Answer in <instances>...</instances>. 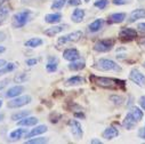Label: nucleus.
<instances>
[{"label":"nucleus","mask_w":145,"mask_h":144,"mask_svg":"<svg viewBox=\"0 0 145 144\" xmlns=\"http://www.w3.org/2000/svg\"><path fill=\"white\" fill-rule=\"evenodd\" d=\"M15 69H16V64H15V63H13V62L6 63L4 66L0 67V77L4 76V75L9 73V72H13Z\"/></svg>","instance_id":"obj_28"},{"label":"nucleus","mask_w":145,"mask_h":144,"mask_svg":"<svg viewBox=\"0 0 145 144\" xmlns=\"http://www.w3.org/2000/svg\"><path fill=\"white\" fill-rule=\"evenodd\" d=\"M6 63H7V62H6V60H4V58H0V67L4 66Z\"/></svg>","instance_id":"obj_47"},{"label":"nucleus","mask_w":145,"mask_h":144,"mask_svg":"<svg viewBox=\"0 0 145 144\" xmlns=\"http://www.w3.org/2000/svg\"><path fill=\"white\" fill-rule=\"evenodd\" d=\"M85 1H86V3H89V1H90V0H85Z\"/></svg>","instance_id":"obj_52"},{"label":"nucleus","mask_w":145,"mask_h":144,"mask_svg":"<svg viewBox=\"0 0 145 144\" xmlns=\"http://www.w3.org/2000/svg\"><path fill=\"white\" fill-rule=\"evenodd\" d=\"M84 18H85V10L81 8L74 9L71 15V20L73 23H81L84 21Z\"/></svg>","instance_id":"obj_21"},{"label":"nucleus","mask_w":145,"mask_h":144,"mask_svg":"<svg viewBox=\"0 0 145 144\" xmlns=\"http://www.w3.org/2000/svg\"><path fill=\"white\" fill-rule=\"evenodd\" d=\"M89 143L90 144H102V141L101 139H97V138H93V139H90Z\"/></svg>","instance_id":"obj_46"},{"label":"nucleus","mask_w":145,"mask_h":144,"mask_svg":"<svg viewBox=\"0 0 145 144\" xmlns=\"http://www.w3.org/2000/svg\"><path fill=\"white\" fill-rule=\"evenodd\" d=\"M102 136H103V138H105V139H107V141L113 139V138H116V137L119 136V129H117L114 126H110V127H107V128L103 132Z\"/></svg>","instance_id":"obj_13"},{"label":"nucleus","mask_w":145,"mask_h":144,"mask_svg":"<svg viewBox=\"0 0 145 144\" xmlns=\"http://www.w3.org/2000/svg\"><path fill=\"white\" fill-rule=\"evenodd\" d=\"M27 133H29V132H27L26 128L21 127V128H17V129H14L13 132H10L9 138H10L12 141H18V139H21V138H25L26 135H27Z\"/></svg>","instance_id":"obj_12"},{"label":"nucleus","mask_w":145,"mask_h":144,"mask_svg":"<svg viewBox=\"0 0 145 144\" xmlns=\"http://www.w3.org/2000/svg\"><path fill=\"white\" fill-rule=\"evenodd\" d=\"M138 103H139V105L142 106V109H143V110H145V95H143V96H140V97H139Z\"/></svg>","instance_id":"obj_41"},{"label":"nucleus","mask_w":145,"mask_h":144,"mask_svg":"<svg viewBox=\"0 0 145 144\" xmlns=\"http://www.w3.org/2000/svg\"><path fill=\"white\" fill-rule=\"evenodd\" d=\"M42 44H44V40L41 38H31L24 43V45L29 48H37V47H40Z\"/></svg>","instance_id":"obj_27"},{"label":"nucleus","mask_w":145,"mask_h":144,"mask_svg":"<svg viewBox=\"0 0 145 144\" xmlns=\"http://www.w3.org/2000/svg\"><path fill=\"white\" fill-rule=\"evenodd\" d=\"M94 69L98 71H114V72L121 71V66L117 62L110 58H99L94 64Z\"/></svg>","instance_id":"obj_2"},{"label":"nucleus","mask_w":145,"mask_h":144,"mask_svg":"<svg viewBox=\"0 0 145 144\" xmlns=\"http://www.w3.org/2000/svg\"><path fill=\"white\" fill-rule=\"evenodd\" d=\"M25 63H26L27 66H34V65L38 64V60L37 58H27L25 61Z\"/></svg>","instance_id":"obj_38"},{"label":"nucleus","mask_w":145,"mask_h":144,"mask_svg":"<svg viewBox=\"0 0 145 144\" xmlns=\"http://www.w3.org/2000/svg\"><path fill=\"white\" fill-rule=\"evenodd\" d=\"M38 121H39L38 118L27 116V117H25V118L18 120V121H17V125H18V126H22V127H31V126H35V125L38 124Z\"/></svg>","instance_id":"obj_17"},{"label":"nucleus","mask_w":145,"mask_h":144,"mask_svg":"<svg viewBox=\"0 0 145 144\" xmlns=\"http://www.w3.org/2000/svg\"><path fill=\"white\" fill-rule=\"evenodd\" d=\"M31 101H32V97L30 95H20V96L12 98L7 103V106L9 109H18V107L27 105L29 103H31Z\"/></svg>","instance_id":"obj_4"},{"label":"nucleus","mask_w":145,"mask_h":144,"mask_svg":"<svg viewBox=\"0 0 145 144\" xmlns=\"http://www.w3.org/2000/svg\"><path fill=\"white\" fill-rule=\"evenodd\" d=\"M3 106V99H0V107Z\"/></svg>","instance_id":"obj_51"},{"label":"nucleus","mask_w":145,"mask_h":144,"mask_svg":"<svg viewBox=\"0 0 145 144\" xmlns=\"http://www.w3.org/2000/svg\"><path fill=\"white\" fill-rule=\"evenodd\" d=\"M13 80H14L15 84H23V82H25V81L29 80V75L25 73V72H21V73L15 75V77H14Z\"/></svg>","instance_id":"obj_31"},{"label":"nucleus","mask_w":145,"mask_h":144,"mask_svg":"<svg viewBox=\"0 0 145 144\" xmlns=\"http://www.w3.org/2000/svg\"><path fill=\"white\" fill-rule=\"evenodd\" d=\"M131 3H133V0H112V4L116 6H122V5H127Z\"/></svg>","instance_id":"obj_37"},{"label":"nucleus","mask_w":145,"mask_h":144,"mask_svg":"<svg viewBox=\"0 0 145 144\" xmlns=\"http://www.w3.org/2000/svg\"><path fill=\"white\" fill-rule=\"evenodd\" d=\"M136 125H137V121H135L134 120V118L128 113L127 116H126V118L123 119V122H122V126L126 128V129H128V130H131V129H134L135 127H136Z\"/></svg>","instance_id":"obj_26"},{"label":"nucleus","mask_w":145,"mask_h":144,"mask_svg":"<svg viewBox=\"0 0 145 144\" xmlns=\"http://www.w3.org/2000/svg\"><path fill=\"white\" fill-rule=\"evenodd\" d=\"M6 1H7V0H0V7H1V6H3V5L6 3Z\"/></svg>","instance_id":"obj_50"},{"label":"nucleus","mask_w":145,"mask_h":144,"mask_svg":"<svg viewBox=\"0 0 145 144\" xmlns=\"http://www.w3.org/2000/svg\"><path fill=\"white\" fill-rule=\"evenodd\" d=\"M25 90V87L22 86V85H16V86H13L10 87L6 93H5V96L8 97V98H14L16 96H20L22 95V93H24Z\"/></svg>","instance_id":"obj_11"},{"label":"nucleus","mask_w":145,"mask_h":144,"mask_svg":"<svg viewBox=\"0 0 145 144\" xmlns=\"http://www.w3.org/2000/svg\"><path fill=\"white\" fill-rule=\"evenodd\" d=\"M30 115H31V111H29V110H22V111H18L16 113H13L10 118H12L13 121H18V120H21V119H23V118H25V117H27Z\"/></svg>","instance_id":"obj_29"},{"label":"nucleus","mask_w":145,"mask_h":144,"mask_svg":"<svg viewBox=\"0 0 145 144\" xmlns=\"http://www.w3.org/2000/svg\"><path fill=\"white\" fill-rule=\"evenodd\" d=\"M65 27H66V25H54V26H50V27L46 29L45 34L48 35V37H55L56 34L63 32Z\"/></svg>","instance_id":"obj_18"},{"label":"nucleus","mask_w":145,"mask_h":144,"mask_svg":"<svg viewBox=\"0 0 145 144\" xmlns=\"http://www.w3.org/2000/svg\"><path fill=\"white\" fill-rule=\"evenodd\" d=\"M69 128L70 132L76 139H81L84 136V130H82V126L78 120H70L69 121Z\"/></svg>","instance_id":"obj_7"},{"label":"nucleus","mask_w":145,"mask_h":144,"mask_svg":"<svg viewBox=\"0 0 145 144\" xmlns=\"http://www.w3.org/2000/svg\"><path fill=\"white\" fill-rule=\"evenodd\" d=\"M61 21H62L61 13H52V14H47L45 16V22L49 23V24H56V23H59Z\"/></svg>","instance_id":"obj_22"},{"label":"nucleus","mask_w":145,"mask_h":144,"mask_svg":"<svg viewBox=\"0 0 145 144\" xmlns=\"http://www.w3.org/2000/svg\"><path fill=\"white\" fill-rule=\"evenodd\" d=\"M6 38H7V34H6L4 31H0V43L5 41V40H6Z\"/></svg>","instance_id":"obj_45"},{"label":"nucleus","mask_w":145,"mask_h":144,"mask_svg":"<svg viewBox=\"0 0 145 144\" xmlns=\"http://www.w3.org/2000/svg\"><path fill=\"white\" fill-rule=\"evenodd\" d=\"M58 67V60L55 56H48L47 58V63H46V70L49 72V73H53V72H56Z\"/></svg>","instance_id":"obj_16"},{"label":"nucleus","mask_w":145,"mask_h":144,"mask_svg":"<svg viewBox=\"0 0 145 144\" xmlns=\"http://www.w3.org/2000/svg\"><path fill=\"white\" fill-rule=\"evenodd\" d=\"M129 79H130L134 84H136L137 86H139V87H142V88L145 87V76L142 73V72H140L138 69L134 67V69L130 70Z\"/></svg>","instance_id":"obj_8"},{"label":"nucleus","mask_w":145,"mask_h":144,"mask_svg":"<svg viewBox=\"0 0 145 144\" xmlns=\"http://www.w3.org/2000/svg\"><path fill=\"white\" fill-rule=\"evenodd\" d=\"M8 13H9V8L7 6H5V5H3L1 7H0V20L7 17Z\"/></svg>","instance_id":"obj_35"},{"label":"nucleus","mask_w":145,"mask_h":144,"mask_svg":"<svg viewBox=\"0 0 145 144\" xmlns=\"http://www.w3.org/2000/svg\"><path fill=\"white\" fill-rule=\"evenodd\" d=\"M108 5V0H96L94 3V6L98 9H105Z\"/></svg>","instance_id":"obj_33"},{"label":"nucleus","mask_w":145,"mask_h":144,"mask_svg":"<svg viewBox=\"0 0 145 144\" xmlns=\"http://www.w3.org/2000/svg\"><path fill=\"white\" fill-rule=\"evenodd\" d=\"M104 25V20L102 18H96L95 21H93L89 25H88V31L91 32V33H95V32H98L102 30Z\"/></svg>","instance_id":"obj_19"},{"label":"nucleus","mask_w":145,"mask_h":144,"mask_svg":"<svg viewBox=\"0 0 145 144\" xmlns=\"http://www.w3.org/2000/svg\"><path fill=\"white\" fill-rule=\"evenodd\" d=\"M8 82H9V79H3V80H0V92H1L5 87H7Z\"/></svg>","instance_id":"obj_40"},{"label":"nucleus","mask_w":145,"mask_h":144,"mask_svg":"<svg viewBox=\"0 0 145 144\" xmlns=\"http://www.w3.org/2000/svg\"><path fill=\"white\" fill-rule=\"evenodd\" d=\"M138 136H139V138L145 139V127L138 129Z\"/></svg>","instance_id":"obj_42"},{"label":"nucleus","mask_w":145,"mask_h":144,"mask_svg":"<svg viewBox=\"0 0 145 144\" xmlns=\"http://www.w3.org/2000/svg\"><path fill=\"white\" fill-rule=\"evenodd\" d=\"M138 45H139V47H140L143 50H145V37H143V38H140V39L138 40Z\"/></svg>","instance_id":"obj_43"},{"label":"nucleus","mask_w":145,"mask_h":144,"mask_svg":"<svg viewBox=\"0 0 145 144\" xmlns=\"http://www.w3.org/2000/svg\"><path fill=\"white\" fill-rule=\"evenodd\" d=\"M26 144H45V143H48V138L47 137H31L30 139H26L25 141Z\"/></svg>","instance_id":"obj_30"},{"label":"nucleus","mask_w":145,"mask_h":144,"mask_svg":"<svg viewBox=\"0 0 145 144\" xmlns=\"http://www.w3.org/2000/svg\"><path fill=\"white\" fill-rule=\"evenodd\" d=\"M47 130H48V128H47V126H46V125H39V126H35V127H33V128L27 133V135H26V137H25V138H31V137H34V136L41 135V134L46 133Z\"/></svg>","instance_id":"obj_15"},{"label":"nucleus","mask_w":145,"mask_h":144,"mask_svg":"<svg viewBox=\"0 0 145 144\" xmlns=\"http://www.w3.org/2000/svg\"><path fill=\"white\" fill-rule=\"evenodd\" d=\"M85 66H86V63H85V61H81V60L72 61L67 65L69 70H71V71H80V70L85 69Z\"/></svg>","instance_id":"obj_23"},{"label":"nucleus","mask_w":145,"mask_h":144,"mask_svg":"<svg viewBox=\"0 0 145 144\" xmlns=\"http://www.w3.org/2000/svg\"><path fill=\"white\" fill-rule=\"evenodd\" d=\"M67 3V0H54L53 4H52V9L54 10H59L64 7V5Z\"/></svg>","instance_id":"obj_32"},{"label":"nucleus","mask_w":145,"mask_h":144,"mask_svg":"<svg viewBox=\"0 0 145 144\" xmlns=\"http://www.w3.org/2000/svg\"><path fill=\"white\" fill-rule=\"evenodd\" d=\"M5 52H6V47L0 46V54H3V53H5Z\"/></svg>","instance_id":"obj_48"},{"label":"nucleus","mask_w":145,"mask_h":144,"mask_svg":"<svg viewBox=\"0 0 145 144\" xmlns=\"http://www.w3.org/2000/svg\"><path fill=\"white\" fill-rule=\"evenodd\" d=\"M133 118H134V120L135 121H137V122H139L142 119H143V111L139 109V107H137V106H133L131 109L129 110V112H128Z\"/></svg>","instance_id":"obj_25"},{"label":"nucleus","mask_w":145,"mask_h":144,"mask_svg":"<svg viewBox=\"0 0 145 144\" xmlns=\"http://www.w3.org/2000/svg\"><path fill=\"white\" fill-rule=\"evenodd\" d=\"M90 81H93L96 86L104 88V89H111L116 90L119 88L125 87V81L120 79L114 78H106V77H97V76H90Z\"/></svg>","instance_id":"obj_1"},{"label":"nucleus","mask_w":145,"mask_h":144,"mask_svg":"<svg viewBox=\"0 0 145 144\" xmlns=\"http://www.w3.org/2000/svg\"><path fill=\"white\" fill-rule=\"evenodd\" d=\"M82 84H85V79L82 77H80V76H73V77L69 78L65 81V85L69 86V87L70 86H80Z\"/></svg>","instance_id":"obj_24"},{"label":"nucleus","mask_w":145,"mask_h":144,"mask_svg":"<svg viewBox=\"0 0 145 144\" xmlns=\"http://www.w3.org/2000/svg\"><path fill=\"white\" fill-rule=\"evenodd\" d=\"M114 47V40L113 39H99L94 45V50L98 53H107Z\"/></svg>","instance_id":"obj_6"},{"label":"nucleus","mask_w":145,"mask_h":144,"mask_svg":"<svg viewBox=\"0 0 145 144\" xmlns=\"http://www.w3.org/2000/svg\"><path fill=\"white\" fill-rule=\"evenodd\" d=\"M67 4L70 6H73V7L80 6L81 5V0H67Z\"/></svg>","instance_id":"obj_39"},{"label":"nucleus","mask_w":145,"mask_h":144,"mask_svg":"<svg viewBox=\"0 0 145 144\" xmlns=\"http://www.w3.org/2000/svg\"><path fill=\"white\" fill-rule=\"evenodd\" d=\"M142 18H145V9L144 8H137V9H134L130 13L128 22L129 23H134L137 20H142Z\"/></svg>","instance_id":"obj_14"},{"label":"nucleus","mask_w":145,"mask_h":144,"mask_svg":"<svg viewBox=\"0 0 145 144\" xmlns=\"http://www.w3.org/2000/svg\"><path fill=\"white\" fill-rule=\"evenodd\" d=\"M127 17L126 13H113L108 16V22L113 23V24H118V23H122Z\"/></svg>","instance_id":"obj_20"},{"label":"nucleus","mask_w":145,"mask_h":144,"mask_svg":"<svg viewBox=\"0 0 145 144\" xmlns=\"http://www.w3.org/2000/svg\"><path fill=\"white\" fill-rule=\"evenodd\" d=\"M4 118H5V115H4V113H0V122L4 120Z\"/></svg>","instance_id":"obj_49"},{"label":"nucleus","mask_w":145,"mask_h":144,"mask_svg":"<svg viewBox=\"0 0 145 144\" xmlns=\"http://www.w3.org/2000/svg\"><path fill=\"white\" fill-rule=\"evenodd\" d=\"M137 30L140 32H145V23H138L137 24Z\"/></svg>","instance_id":"obj_44"},{"label":"nucleus","mask_w":145,"mask_h":144,"mask_svg":"<svg viewBox=\"0 0 145 144\" xmlns=\"http://www.w3.org/2000/svg\"><path fill=\"white\" fill-rule=\"evenodd\" d=\"M80 53L78 49L76 48H67L63 52V58L69 61V62H72V61H77V60H80Z\"/></svg>","instance_id":"obj_10"},{"label":"nucleus","mask_w":145,"mask_h":144,"mask_svg":"<svg viewBox=\"0 0 145 144\" xmlns=\"http://www.w3.org/2000/svg\"><path fill=\"white\" fill-rule=\"evenodd\" d=\"M59 119H61V115L57 113V112H52L50 116H49V120H50L52 124H57Z\"/></svg>","instance_id":"obj_36"},{"label":"nucleus","mask_w":145,"mask_h":144,"mask_svg":"<svg viewBox=\"0 0 145 144\" xmlns=\"http://www.w3.org/2000/svg\"><path fill=\"white\" fill-rule=\"evenodd\" d=\"M143 66H144V69H145V62H144V64H143Z\"/></svg>","instance_id":"obj_53"},{"label":"nucleus","mask_w":145,"mask_h":144,"mask_svg":"<svg viewBox=\"0 0 145 144\" xmlns=\"http://www.w3.org/2000/svg\"><path fill=\"white\" fill-rule=\"evenodd\" d=\"M110 99L116 104V105H121L123 102H125V98L120 95H111L110 96Z\"/></svg>","instance_id":"obj_34"},{"label":"nucleus","mask_w":145,"mask_h":144,"mask_svg":"<svg viewBox=\"0 0 145 144\" xmlns=\"http://www.w3.org/2000/svg\"><path fill=\"white\" fill-rule=\"evenodd\" d=\"M82 35H84V33L80 30L70 32V33H67L65 35H62L61 38H58L57 45H65L67 43H78L82 38Z\"/></svg>","instance_id":"obj_5"},{"label":"nucleus","mask_w":145,"mask_h":144,"mask_svg":"<svg viewBox=\"0 0 145 144\" xmlns=\"http://www.w3.org/2000/svg\"><path fill=\"white\" fill-rule=\"evenodd\" d=\"M32 12L30 9H24V10H21L18 13H16L14 16H13V20H12V23H13V26L16 27V29H20V27H23L27 21L30 20V16H31Z\"/></svg>","instance_id":"obj_3"},{"label":"nucleus","mask_w":145,"mask_h":144,"mask_svg":"<svg viewBox=\"0 0 145 144\" xmlns=\"http://www.w3.org/2000/svg\"><path fill=\"white\" fill-rule=\"evenodd\" d=\"M138 37L137 31L131 27H122L119 31V38L122 40H134Z\"/></svg>","instance_id":"obj_9"}]
</instances>
